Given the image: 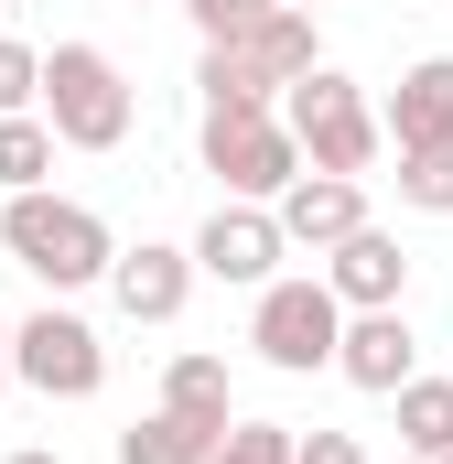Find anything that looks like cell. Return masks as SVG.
I'll return each instance as SVG.
<instances>
[{"instance_id":"1","label":"cell","mask_w":453,"mask_h":464,"mask_svg":"<svg viewBox=\"0 0 453 464\" xmlns=\"http://www.w3.org/2000/svg\"><path fill=\"white\" fill-rule=\"evenodd\" d=\"M0 248H11V259H22V270H33V281L54 292V303L119 270L109 217H98V206H76V195H54V184H43V195H11V206H0Z\"/></svg>"},{"instance_id":"2","label":"cell","mask_w":453,"mask_h":464,"mask_svg":"<svg viewBox=\"0 0 453 464\" xmlns=\"http://www.w3.org/2000/svg\"><path fill=\"white\" fill-rule=\"evenodd\" d=\"M281 119H292V140H303V162L313 173H378V151H389V119H378V98L345 76V65H313L292 98H281Z\"/></svg>"},{"instance_id":"3","label":"cell","mask_w":453,"mask_h":464,"mask_svg":"<svg viewBox=\"0 0 453 464\" xmlns=\"http://www.w3.org/2000/svg\"><path fill=\"white\" fill-rule=\"evenodd\" d=\"M195 151H206V173H217L226 195H237V206H281V195H292V184L313 173L281 109H206Z\"/></svg>"},{"instance_id":"4","label":"cell","mask_w":453,"mask_h":464,"mask_svg":"<svg viewBox=\"0 0 453 464\" xmlns=\"http://www.w3.org/2000/svg\"><path fill=\"white\" fill-rule=\"evenodd\" d=\"M248 346L270 356L281 378H313V367H335L345 346V303L324 270H281L270 292H248Z\"/></svg>"},{"instance_id":"5","label":"cell","mask_w":453,"mask_h":464,"mask_svg":"<svg viewBox=\"0 0 453 464\" xmlns=\"http://www.w3.org/2000/svg\"><path fill=\"white\" fill-rule=\"evenodd\" d=\"M43 119H54L65 151H119L130 140V76L98 44H54L43 54Z\"/></svg>"},{"instance_id":"6","label":"cell","mask_w":453,"mask_h":464,"mask_svg":"<svg viewBox=\"0 0 453 464\" xmlns=\"http://www.w3.org/2000/svg\"><path fill=\"white\" fill-rule=\"evenodd\" d=\"M11 378H22L33 400H98V389H109V335H98L87 314L43 303V314L11 324Z\"/></svg>"},{"instance_id":"7","label":"cell","mask_w":453,"mask_h":464,"mask_svg":"<svg viewBox=\"0 0 453 464\" xmlns=\"http://www.w3.org/2000/svg\"><path fill=\"white\" fill-rule=\"evenodd\" d=\"M281 259H292L281 206H237V195H217V217L195 227V270L226 281V292H270V281H281Z\"/></svg>"},{"instance_id":"8","label":"cell","mask_w":453,"mask_h":464,"mask_svg":"<svg viewBox=\"0 0 453 464\" xmlns=\"http://www.w3.org/2000/svg\"><path fill=\"white\" fill-rule=\"evenodd\" d=\"M335 378H345V389H367V400H400V389L421 378V335H410V314H400V303H389V314H345Z\"/></svg>"},{"instance_id":"9","label":"cell","mask_w":453,"mask_h":464,"mask_svg":"<svg viewBox=\"0 0 453 464\" xmlns=\"http://www.w3.org/2000/svg\"><path fill=\"white\" fill-rule=\"evenodd\" d=\"M195 248H162V237H140V248H119V270H109V303L130 314V324H173L184 303H195Z\"/></svg>"},{"instance_id":"10","label":"cell","mask_w":453,"mask_h":464,"mask_svg":"<svg viewBox=\"0 0 453 464\" xmlns=\"http://www.w3.org/2000/svg\"><path fill=\"white\" fill-rule=\"evenodd\" d=\"M324 281H335V303H345V314H389V303H410V248H400V237L367 217L345 248H324Z\"/></svg>"},{"instance_id":"11","label":"cell","mask_w":453,"mask_h":464,"mask_svg":"<svg viewBox=\"0 0 453 464\" xmlns=\"http://www.w3.org/2000/svg\"><path fill=\"white\" fill-rule=\"evenodd\" d=\"M378 119H389V151H432V140H453V54L400 65V87L378 98Z\"/></svg>"},{"instance_id":"12","label":"cell","mask_w":453,"mask_h":464,"mask_svg":"<svg viewBox=\"0 0 453 464\" xmlns=\"http://www.w3.org/2000/svg\"><path fill=\"white\" fill-rule=\"evenodd\" d=\"M281 227H292V248H345V237L367 227V184L356 173H303L281 195Z\"/></svg>"},{"instance_id":"13","label":"cell","mask_w":453,"mask_h":464,"mask_svg":"<svg viewBox=\"0 0 453 464\" xmlns=\"http://www.w3.org/2000/svg\"><path fill=\"white\" fill-rule=\"evenodd\" d=\"M237 54H248V65H259V76H270L281 98H292V87H303V76L324 65V44H313V11H292V0H281V11H270V22H259V33H248Z\"/></svg>"},{"instance_id":"14","label":"cell","mask_w":453,"mask_h":464,"mask_svg":"<svg viewBox=\"0 0 453 464\" xmlns=\"http://www.w3.org/2000/svg\"><path fill=\"white\" fill-rule=\"evenodd\" d=\"M217 443H226V432H206V421H184V411H162V400H151V411L119 432V464H206Z\"/></svg>"},{"instance_id":"15","label":"cell","mask_w":453,"mask_h":464,"mask_svg":"<svg viewBox=\"0 0 453 464\" xmlns=\"http://www.w3.org/2000/svg\"><path fill=\"white\" fill-rule=\"evenodd\" d=\"M162 411H184V421H206V432H226L237 421V400H226V356H173L162 367Z\"/></svg>"},{"instance_id":"16","label":"cell","mask_w":453,"mask_h":464,"mask_svg":"<svg viewBox=\"0 0 453 464\" xmlns=\"http://www.w3.org/2000/svg\"><path fill=\"white\" fill-rule=\"evenodd\" d=\"M54 119L43 109H22V119H0V195H43V173H54Z\"/></svg>"},{"instance_id":"17","label":"cell","mask_w":453,"mask_h":464,"mask_svg":"<svg viewBox=\"0 0 453 464\" xmlns=\"http://www.w3.org/2000/svg\"><path fill=\"white\" fill-rule=\"evenodd\" d=\"M389 411H400V443H410V454H443L453 443V378H410Z\"/></svg>"},{"instance_id":"18","label":"cell","mask_w":453,"mask_h":464,"mask_svg":"<svg viewBox=\"0 0 453 464\" xmlns=\"http://www.w3.org/2000/svg\"><path fill=\"white\" fill-rule=\"evenodd\" d=\"M400 206H410V217H453V140L400 151Z\"/></svg>"},{"instance_id":"19","label":"cell","mask_w":453,"mask_h":464,"mask_svg":"<svg viewBox=\"0 0 453 464\" xmlns=\"http://www.w3.org/2000/svg\"><path fill=\"white\" fill-rule=\"evenodd\" d=\"M206 464H303V432L292 421H226V443Z\"/></svg>"},{"instance_id":"20","label":"cell","mask_w":453,"mask_h":464,"mask_svg":"<svg viewBox=\"0 0 453 464\" xmlns=\"http://www.w3.org/2000/svg\"><path fill=\"white\" fill-rule=\"evenodd\" d=\"M22 109H43V54L22 33H0V119H22Z\"/></svg>"},{"instance_id":"21","label":"cell","mask_w":453,"mask_h":464,"mask_svg":"<svg viewBox=\"0 0 453 464\" xmlns=\"http://www.w3.org/2000/svg\"><path fill=\"white\" fill-rule=\"evenodd\" d=\"M270 11H281V0H184V22H195L206 44H248Z\"/></svg>"},{"instance_id":"22","label":"cell","mask_w":453,"mask_h":464,"mask_svg":"<svg viewBox=\"0 0 453 464\" xmlns=\"http://www.w3.org/2000/svg\"><path fill=\"white\" fill-rule=\"evenodd\" d=\"M303 464H367L356 432H303Z\"/></svg>"},{"instance_id":"23","label":"cell","mask_w":453,"mask_h":464,"mask_svg":"<svg viewBox=\"0 0 453 464\" xmlns=\"http://www.w3.org/2000/svg\"><path fill=\"white\" fill-rule=\"evenodd\" d=\"M0 464H65V454H54V443H22V454H0Z\"/></svg>"},{"instance_id":"24","label":"cell","mask_w":453,"mask_h":464,"mask_svg":"<svg viewBox=\"0 0 453 464\" xmlns=\"http://www.w3.org/2000/svg\"><path fill=\"white\" fill-rule=\"evenodd\" d=\"M11 389H22V378H11V324H0V400H11Z\"/></svg>"},{"instance_id":"25","label":"cell","mask_w":453,"mask_h":464,"mask_svg":"<svg viewBox=\"0 0 453 464\" xmlns=\"http://www.w3.org/2000/svg\"><path fill=\"white\" fill-rule=\"evenodd\" d=\"M421 464H453V443H443V454H421Z\"/></svg>"},{"instance_id":"26","label":"cell","mask_w":453,"mask_h":464,"mask_svg":"<svg viewBox=\"0 0 453 464\" xmlns=\"http://www.w3.org/2000/svg\"><path fill=\"white\" fill-rule=\"evenodd\" d=\"M292 11H324V0H292Z\"/></svg>"},{"instance_id":"27","label":"cell","mask_w":453,"mask_h":464,"mask_svg":"<svg viewBox=\"0 0 453 464\" xmlns=\"http://www.w3.org/2000/svg\"><path fill=\"white\" fill-rule=\"evenodd\" d=\"M0 11H22V0H0Z\"/></svg>"},{"instance_id":"28","label":"cell","mask_w":453,"mask_h":464,"mask_svg":"<svg viewBox=\"0 0 453 464\" xmlns=\"http://www.w3.org/2000/svg\"><path fill=\"white\" fill-rule=\"evenodd\" d=\"M173 11H184V0H173Z\"/></svg>"}]
</instances>
